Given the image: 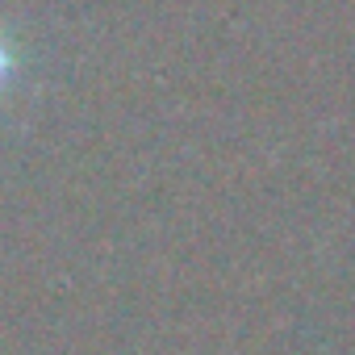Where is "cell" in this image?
<instances>
[{
	"label": "cell",
	"instance_id": "cell-1",
	"mask_svg": "<svg viewBox=\"0 0 355 355\" xmlns=\"http://www.w3.org/2000/svg\"><path fill=\"white\" fill-rule=\"evenodd\" d=\"M9 71H13V55H9V46H5V38H0V84L9 80Z\"/></svg>",
	"mask_w": 355,
	"mask_h": 355
}]
</instances>
